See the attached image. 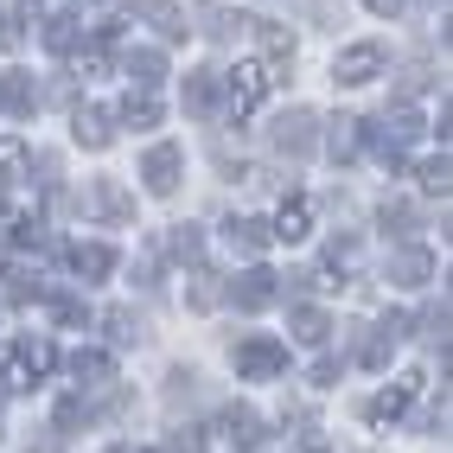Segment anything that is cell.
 Here are the masks:
<instances>
[{
	"label": "cell",
	"instance_id": "obj_1",
	"mask_svg": "<svg viewBox=\"0 0 453 453\" xmlns=\"http://www.w3.org/2000/svg\"><path fill=\"white\" fill-rule=\"evenodd\" d=\"M51 365H58V351H51L45 339H13L7 351H0V371H7V383H13V389H33Z\"/></svg>",
	"mask_w": 453,
	"mask_h": 453
},
{
	"label": "cell",
	"instance_id": "obj_2",
	"mask_svg": "<svg viewBox=\"0 0 453 453\" xmlns=\"http://www.w3.org/2000/svg\"><path fill=\"white\" fill-rule=\"evenodd\" d=\"M281 371H288V345L281 339H243V345H236V377L268 383V377H281Z\"/></svg>",
	"mask_w": 453,
	"mask_h": 453
},
{
	"label": "cell",
	"instance_id": "obj_3",
	"mask_svg": "<svg viewBox=\"0 0 453 453\" xmlns=\"http://www.w3.org/2000/svg\"><path fill=\"white\" fill-rule=\"evenodd\" d=\"M268 83H275V71H268V65H236V71H230V109L250 115V109L268 96Z\"/></svg>",
	"mask_w": 453,
	"mask_h": 453
},
{
	"label": "cell",
	"instance_id": "obj_4",
	"mask_svg": "<svg viewBox=\"0 0 453 453\" xmlns=\"http://www.w3.org/2000/svg\"><path fill=\"white\" fill-rule=\"evenodd\" d=\"M332 77H339L345 89H357V83L383 77V45H351V51H339V65H332Z\"/></svg>",
	"mask_w": 453,
	"mask_h": 453
},
{
	"label": "cell",
	"instance_id": "obj_5",
	"mask_svg": "<svg viewBox=\"0 0 453 453\" xmlns=\"http://www.w3.org/2000/svg\"><path fill=\"white\" fill-rule=\"evenodd\" d=\"M179 166H186V154H179L173 141H160V147H147V166H141V179H147V192H173L179 186Z\"/></svg>",
	"mask_w": 453,
	"mask_h": 453
},
{
	"label": "cell",
	"instance_id": "obj_6",
	"mask_svg": "<svg viewBox=\"0 0 453 453\" xmlns=\"http://www.w3.org/2000/svg\"><path fill=\"white\" fill-rule=\"evenodd\" d=\"M415 396H421V377H403L396 389H383V396H371V409H365V415H371V421H396V415H403V409H409Z\"/></svg>",
	"mask_w": 453,
	"mask_h": 453
},
{
	"label": "cell",
	"instance_id": "obj_7",
	"mask_svg": "<svg viewBox=\"0 0 453 453\" xmlns=\"http://www.w3.org/2000/svg\"><path fill=\"white\" fill-rule=\"evenodd\" d=\"M275 147H281V154H313V115H307V109L281 115V128H275Z\"/></svg>",
	"mask_w": 453,
	"mask_h": 453
},
{
	"label": "cell",
	"instance_id": "obj_8",
	"mask_svg": "<svg viewBox=\"0 0 453 453\" xmlns=\"http://www.w3.org/2000/svg\"><path fill=\"white\" fill-rule=\"evenodd\" d=\"M307 230H313V211H307V198H288V204L275 211V230H268V236H275V243H300Z\"/></svg>",
	"mask_w": 453,
	"mask_h": 453
},
{
	"label": "cell",
	"instance_id": "obj_9",
	"mask_svg": "<svg viewBox=\"0 0 453 453\" xmlns=\"http://www.w3.org/2000/svg\"><path fill=\"white\" fill-rule=\"evenodd\" d=\"M230 294H236V307H243V313H262L268 300H275V275H268V268H250Z\"/></svg>",
	"mask_w": 453,
	"mask_h": 453
},
{
	"label": "cell",
	"instance_id": "obj_10",
	"mask_svg": "<svg viewBox=\"0 0 453 453\" xmlns=\"http://www.w3.org/2000/svg\"><path fill=\"white\" fill-rule=\"evenodd\" d=\"M434 275V256L428 250H403V256H389V281H403V288H421Z\"/></svg>",
	"mask_w": 453,
	"mask_h": 453
},
{
	"label": "cell",
	"instance_id": "obj_11",
	"mask_svg": "<svg viewBox=\"0 0 453 453\" xmlns=\"http://www.w3.org/2000/svg\"><path fill=\"white\" fill-rule=\"evenodd\" d=\"M33 103H39L33 77H26V71H7V83H0V109H7V115H33Z\"/></svg>",
	"mask_w": 453,
	"mask_h": 453
},
{
	"label": "cell",
	"instance_id": "obj_12",
	"mask_svg": "<svg viewBox=\"0 0 453 453\" xmlns=\"http://www.w3.org/2000/svg\"><path fill=\"white\" fill-rule=\"evenodd\" d=\"M71 268H77V275H89V281H103L109 268H115V250H103V243H77V250H71Z\"/></svg>",
	"mask_w": 453,
	"mask_h": 453
},
{
	"label": "cell",
	"instance_id": "obj_13",
	"mask_svg": "<svg viewBox=\"0 0 453 453\" xmlns=\"http://www.w3.org/2000/svg\"><path fill=\"white\" fill-rule=\"evenodd\" d=\"M186 103H192L198 115L218 109V71H192V77H186Z\"/></svg>",
	"mask_w": 453,
	"mask_h": 453
},
{
	"label": "cell",
	"instance_id": "obj_14",
	"mask_svg": "<svg viewBox=\"0 0 453 453\" xmlns=\"http://www.w3.org/2000/svg\"><path fill=\"white\" fill-rule=\"evenodd\" d=\"M230 243L243 250V256H262V250H268V224H256V218H236V224H230Z\"/></svg>",
	"mask_w": 453,
	"mask_h": 453
},
{
	"label": "cell",
	"instance_id": "obj_15",
	"mask_svg": "<svg viewBox=\"0 0 453 453\" xmlns=\"http://www.w3.org/2000/svg\"><path fill=\"white\" fill-rule=\"evenodd\" d=\"M256 428H262V421H256L250 409H230V415H224V434H230L236 447H256V441H262Z\"/></svg>",
	"mask_w": 453,
	"mask_h": 453
},
{
	"label": "cell",
	"instance_id": "obj_16",
	"mask_svg": "<svg viewBox=\"0 0 453 453\" xmlns=\"http://www.w3.org/2000/svg\"><path fill=\"white\" fill-rule=\"evenodd\" d=\"M71 371H77V377H89V383H109V377H115L109 351H77V357H71Z\"/></svg>",
	"mask_w": 453,
	"mask_h": 453
},
{
	"label": "cell",
	"instance_id": "obj_17",
	"mask_svg": "<svg viewBox=\"0 0 453 453\" xmlns=\"http://www.w3.org/2000/svg\"><path fill=\"white\" fill-rule=\"evenodd\" d=\"M160 71H166V65H160V51H134V58H128V77H134L141 89H154Z\"/></svg>",
	"mask_w": 453,
	"mask_h": 453
},
{
	"label": "cell",
	"instance_id": "obj_18",
	"mask_svg": "<svg viewBox=\"0 0 453 453\" xmlns=\"http://www.w3.org/2000/svg\"><path fill=\"white\" fill-rule=\"evenodd\" d=\"M122 122H128V128H154V122H160V103H154V96H128V103H122Z\"/></svg>",
	"mask_w": 453,
	"mask_h": 453
},
{
	"label": "cell",
	"instance_id": "obj_19",
	"mask_svg": "<svg viewBox=\"0 0 453 453\" xmlns=\"http://www.w3.org/2000/svg\"><path fill=\"white\" fill-rule=\"evenodd\" d=\"M77 141H83V147H109V115L83 109V115H77Z\"/></svg>",
	"mask_w": 453,
	"mask_h": 453
},
{
	"label": "cell",
	"instance_id": "obj_20",
	"mask_svg": "<svg viewBox=\"0 0 453 453\" xmlns=\"http://www.w3.org/2000/svg\"><path fill=\"white\" fill-rule=\"evenodd\" d=\"M147 19H154V26H160L166 39H179V33H186V13H179L173 0H154V7H147Z\"/></svg>",
	"mask_w": 453,
	"mask_h": 453
},
{
	"label": "cell",
	"instance_id": "obj_21",
	"mask_svg": "<svg viewBox=\"0 0 453 453\" xmlns=\"http://www.w3.org/2000/svg\"><path fill=\"white\" fill-rule=\"evenodd\" d=\"M415 134H421V115H415V109H396V115H389V141H383V147L415 141Z\"/></svg>",
	"mask_w": 453,
	"mask_h": 453
},
{
	"label": "cell",
	"instance_id": "obj_22",
	"mask_svg": "<svg viewBox=\"0 0 453 453\" xmlns=\"http://www.w3.org/2000/svg\"><path fill=\"white\" fill-rule=\"evenodd\" d=\"M294 332H300L307 345H319V339H326V313H319V307H300V313H294Z\"/></svg>",
	"mask_w": 453,
	"mask_h": 453
},
{
	"label": "cell",
	"instance_id": "obj_23",
	"mask_svg": "<svg viewBox=\"0 0 453 453\" xmlns=\"http://www.w3.org/2000/svg\"><path fill=\"white\" fill-rule=\"evenodd\" d=\"M357 128H365V122H351V115H345V122H332V154H357Z\"/></svg>",
	"mask_w": 453,
	"mask_h": 453
},
{
	"label": "cell",
	"instance_id": "obj_24",
	"mask_svg": "<svg viewBox=\"0 0 453 453\" xmlns=\"http://www.w3.org/2000/svg\"><path fill=\"white\" fill-rule=\"evenodd\" d=\"M421 192H447V154H434V160H421Z\"/></svg>",
	"mask_w": 453,
	"mask_h": 453
},
{
	"label": "cell",
	"instance_id": "obj_25",
	"mask_svg": "<svg viewBox=\"0 0 453 453\" xmlns=\"http://www.w3.org/2000/svg\"><path fill=\"white\" fill-rule=\"evenodd\" d=\"M96 204H103V211H109V218H128V211H134V204H128V192H122V186H96Z\"/></svg>",
	"mask_w": 453,
	"mask_h": 453
},
{
	"label": "cell",
	"instance_id": "obj_26",
	"mask_svg": "<svg viewBox=\"0 0 453 453\" xmlns=\"http://www.w3.org/2000/svg\"><path fill=\"white\" fill-rule=\"evenodd\" d=\"M71 26H77V19H51V26H45V45H51V51H71V45H77Z\"/></svg>",
	"mask_w": 453,
	"mask_h": 453
},
{
	"label": "cell",
	"instance_id": "obj_27",
	"mask_svg": "<svg viewBox=\"0 0 453 453\" xmlns=\"http://www.w3.org/2000/svg\"><path fill=\"white\" fill-rule=\"evenodd\" d=\"M58 319H65V326H83L89 307H83V300H58Z\"/></svg>",
	"mask_w": 453,
	"mask_h": 453
},
{
	"label": "cell",
	"instance_id": "obj_28",
	"mask_svg": "<svg viewBox=\"0 0 453 453\" xmlns=\"http://www.w3.org/2000/svg\"><path fill=\"white\" fill-rule=\"evenodd\" d=\"M365 7H371V13H396V7H403V0H365Z\"/></svg>",
	"mask_w": 453,
	"mask_h": 453
},
{
	"label": "cell",
	"instance_id": "obj_29",
	"mask_svg": "<svg viewBox=\"0 0 453 453\" xmlns=\"http://www.w3.org/2000/svg\"><path fill=\"white\" fill-rule=\"evenodd\" d=\"M109 453H141V447H109Z\"/></svg>",
	"mask_w": 453,
	"mask_h": 453
}]
</instances>
